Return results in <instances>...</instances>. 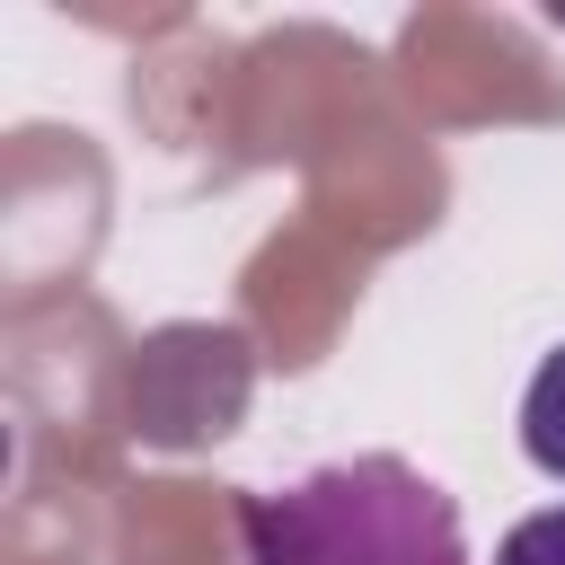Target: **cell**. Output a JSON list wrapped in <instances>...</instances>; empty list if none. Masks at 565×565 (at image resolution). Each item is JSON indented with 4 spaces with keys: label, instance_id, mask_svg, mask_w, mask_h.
<instances>
[{
    "label": "cell",
    "instance_id": "1",
    "mask_svg": "<svg viewBox=\"0 0 565 565\" xmlns=\"http://www.w3.org/2000/svg\"><path fill=\"white\" fill-rule=\"evenodd\" d=\"M238 547L247 565H468L459 503L397 450L238 494Z\"/></svg>",
    "mask_w": 565,
    "mask_h": 565
},
{
    "label": "cell",
    "instance_id": "2",
    "mask_svg": "<svg viewBox=\"0 0 565 565\" xmlns=\"http://www.w3.org/2000/svg\"><path fill=\"white\" fill-rule=\"evenodd\" d=\"M521 450H530L539 477L565 486V344H556V353L530 371V388H521Z\"/></svg>",
    "mask_w": 565,
    "mask_h": 565
},
{
    "label": "cell",
    "instance_id": "3",
    "mask_svg": "<svg viewBox=\"0 0 565 565\" xmlns=\"http://www.w3.org/2000/svg\"><path fill=\"white\" fill-rule=\"evenodd\" d=\"M494 565H565V503H547V512L512 521V530H503V547H494Z\"/></svg>",
    "mask_w": 565,
    "mask_h": 565
}]
</instances>
